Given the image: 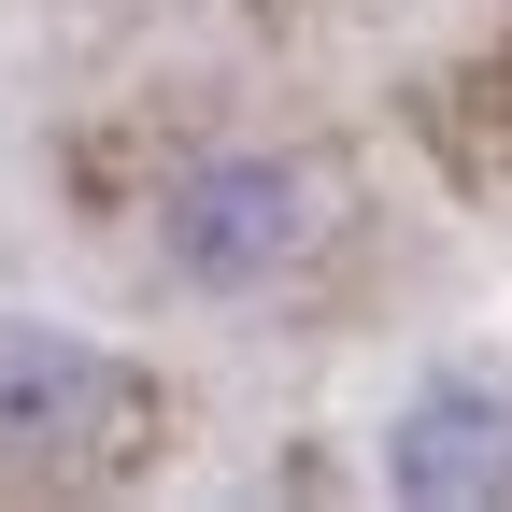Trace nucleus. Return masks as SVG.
Returning <instances> with one entry per match:
<instances>
[{
    "mask_svg": "<svg viewBox=\"0 0 512 512\" xmlns=\"http://www.w3.org/2000/svg\"><path fill=\"white\" fill-rule=\"evenodd\" d=\"M143 370H114L86 342H57V328H0V456L15 470H114V456H143Z\"/></svg>",
    "mask_w": 512,
    "mask_h": 512,
    "instance_id": "obj_1",
    "label": "nucleus"
},
{
    "mask_svg": "<svg viewBox=\"0 0 512 512\" xmlns=\"http://www.w3.org/2000/svg\"><path fill=\"white\" fill-rule=\"evenodd\" d=\"M299 242H313V185H299L285 157H214V171L171 200V256H185L200 285H271Z\"/></svg>",
    "mask_w": 512,
    "mask_h": 512,
    "instance_id": "obj_2",
    "label": "nucleus"
},
{
    "mask_svg": "<svg viewBox=\"0 0 512 512\" xmlns=\"http://www.w3.org/2000/svg\"><path fill=\"white\" fill-rule=\"evenodd\" d=\"M399 484H413V498H498V484H512V413L470 399V384L413 399V427H399Z\"/></svg>",
    "mask_w": 512,
    "mask_h": 512,
    "instance_id": "obj_3",
    "label": "nucleus"
}]
</instances>
